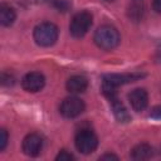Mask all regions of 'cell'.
I'll return each instance as SVG.
<instances>
[{
  "label": "cell",
  "mask_w": 161,
  "mask_h": 161,
  "mask_svg": "<svg viewBox=\"0 0 161 161\" xmlns=\"http://www.w3.org/2000/svg\"><path fill=\"white\" fill-rule=\"evenodd\" d=\"M94 43L103 50H112L119 44V34L111 25H102L94 33Z\"/></svg>",
  "instance_id": "cell-1"
},
{
  "label": "cell",
  "mask_w": 161,
  "mask_h": 161,
  "mask_svg": "<svg viewBox=\"0 0 161 161\" xmlns=\"http://www.w3.org/2000/svg\"><path fill=\"white\" fill-rule=\"evenodd\" d=\"M34 40L40 47H50L58 39V28L53 23H40L34 29Z\"/></svg>",
  "instance_id": "cell-2"
},
{
  "label": "cell",
  "mask_w": 161,
  "mask_h": 161,
  "mask_svg": "<svg viewBox=\"0 0 161 161\" xmlns=\"http://www.w3.org/2000/svg\"><path fill=\"white\" fill-rule=\"evenodd\" d=\"M92 26V15L88 11L77 13L69 24V33L73 38H83Z\"/></svg>",
  "instance_id": "cell-3"
},
{
  "label": "cell",
  "mask_w": 161,
  "mask_h": 161,
  "mask_svg": "<svg viewBox=\"0 0 161 161\" xmlns=\"http://www.w3.org/2000/svg\"><path fill=\"white\" fill-rule=\"evenodd\" d=\"M75 147L79 152L87 155L93 152L97 146H98V138L96 136V133L88 128L80 130L78 131V133L75 135V140H74Z\"/></svg>",
  "instance_id": "cell-4"
},
{
  "label": "cell",
  "mask_w": 161,
  "mask_h": 161,
  "mask_svg": "<svg viewBox=\"0 0 161 161\" xmlns=\"http://www.w3.org/2000/svg\"><path fill=\"white\" fill-rule=\"evenodd\" d=\"M84 111V102L78 97L65 98L59 107V112L65 118H75Z\"/></svg>",
  "instance_id": "cell-5"
},
{
  "label": "cell",
  "mask_w": 161,
  "mask_h": 161,
  "mask_svg": "<svg viewBox=\"0 0 161 161\" xmlns=\"http://www.w3.org/2000/svg\"><path fill=\"white\" fill-rule=\"evenodd\" d=\"M23 152L26 156L35 157L40 153L43 148V138L38 133H29L23 140Z\"/></svg>",
  "instance_id": "cell-6"
},
{
  "label": "cell",
  "mask_w": 161,
  "mask_h": 161,
  "mask_svg": "<svg viewBox=\"0 0 161 161\" xmlns=\"http://www.w3.org/2000/svg\"><path fill=\"white\" fill-rule=\"evenodd\" d=\"M45 84V78L39 72H30L21 79V86L26 92H39Z\"/></svg>",
  "instance_id": "cell-7"
},
{
  "label": "cell",
  "mask_w": 161,
  "mask_h": 161,
  "mask_svg": "<svg viewBox=\"0 0 161 161\" xmlns=\"http://www.w3.org/2000/svg\"><path fill=\"white\" fill-rule=\"evenodd\" d=\"M145 74L142 73H122V74H107L103 77V83H107L112 87H119L126 83H131L138 80Z\"/></svg>",
  "instance_id": "cell-8"
},
{
  "label": "cell",
  "mask_w": 161,
  "mask_h": 161,
  "mask_svg": "<svg viewBox=\"0 0 161 161\" xmlns=\"http://www.w3.org/2000/svg\"><path fill=\"white\" fill-rule=\"evenodd\" d=\"M128 101L131 107L136 111H143L147 104H148V94L143 88H136L133 91H131V93L128 94Z\"/></svg>",
  "instance_id": "cell-9"
},
{
  "label": "cell",
  "mask_w": 161,
  "mask_h": 161,
  "mask_svg": "<svg viewBox=\"0 0 161 161\" xmlns=\"http://www.w3.org/2000/svg\"><path fill=\"white\" fill-rule=\"evenodd\" d=\"M88 80L83 75H73L67 80V89L70 93H82L87 89Z\"/></svg>",
  "instance_id": "cell-10"
},
{
  "label": "cell",
  "mask_w": 161,
  "mask_h": 161,
  "mask_svg": "<svg viewBox=\"0 0 161 161\" xmlns=\"http://www.w3.org/2000/svg\"><path fill=\"white\" fill-rule=\"evenodd\" d=\"M111 101V106H112V111L113 114L116 117V119L118 122H128L131 119V116L128 114L127 109L125 108V106L117 99V97H113L109 99Z\"/></svg>",
  "instance_id": "cell-11"
},
{
  "label": "cell",
  "mask_w": 161,
  "mask_h": 161,
  "mask_svg": "<svg viewBox=\"0 0 161 161\" xmlns=\"http://www.w3.org/2000/svg\"><path fill=\"white\" fill-rule=\"evenodd\" d=\"M152 156V147L147 143H140L135 146L131 151V157L133 160H147Z\"/></svg>",
  "instance_id": "cell-12"
},
{
  "label": "cell",
  "mask_w": 161,
  "mask_h": 161,
  "mask_svg": "<svg viewBox=\"0 0 161 161\" xmlns=\"http://www.w3.org/2000/svg\"><path fill=\"white\" fill-rule=\"evenodd\" d=\"M15 20V10L6 5V4H3L0 6V23L1 25L4 26H10Z\"/></svg>",
  "instance_id": "cell-13"
},
{
  "label": "cell",
  "mask_w": 161,
  "mask_h": 161,
  "mask_svg": "<svg viewBox=\"0 0 161 161\" xmlns=\"http://www.w3.org/2000/svg\"><path fill=\"white\" fill-rule=\"evenodd\" d=\"M8 143V132L3 128L0 130V151H4Z\"/></svg>",
  "instance_id": "cell-14"
},
{
  "label": "cell",
  "mask_w": 161,
  "mask_h": 161,
  "mask_svg": "<svg viewBox=\"0 0 161 161\" xmlns=\"http://www.w3.org/2000/svg\"><path fill=\"white\" fill-rule=\"evenodd\" d=\"M57 160H58V161H70V160H73V156H72L68 151L63 150V151H60V152L58 153Z\"/></svg>",
  "instance_id": "cell-15"
},
{
  "label": "cell",
  "mask_w": 161,
  "mask_h": 161,
  "mask_svg": "<svg viewBox=\"0 0 161 161\" xmlns=\"http://www.w3.org/2000/svg\"><path fill=\"white\" fill-rule=\"evenodd\" d=\"M150 116H151L152 118L161 119V104H160V106L153 107V108H152V111H151V113H150Z\"/></svg>",
  "instance_id": "cell-16"
},
{
  "label": "cell",
  "mask_w": 161,
  "mask_h": 161,
  "mask_svg": "<svg viewBox=\"0 0 161 161\" xmlns=\"http://www.w3.org/2000/svg\"><path fill=\"white\" fill-rule=\"evenodd\" d=\"M152 6H153V10H155L156 13L161 14V0H153Z\"/></svg>",
  "instance_id": "cell-17"
},
{
  "label": "cell",
  "mask_w": 161,
  "mask_h": 161,
  "mask_svg": "<svg viewBox=\"0 0 161 161\" xmlns=\"http://www.w3.org/2000/svg\"><path fill=\"white\" fill-rule=\"evenodd\" d=\"M101 160H117V156H114L112 153H107V155H103L101 157Z\"/></svg>",
  "instance_id": "cell-18"
},
{
  "label": "cell",
  "mask_w": 161,
  "mask_h": 161,
  "mask_svg": "<svg viewBox=\"0 0 161 161\" xmlns=\"http://www.w3.org/2000/svg\"><path fill=\"white\" fill-rule=\"evenodd\" d=\"M157 52H158V54H160V57H161V45H160V49H158Z\"/></svg>",
  "instance_id": "cell-19"
},
{
  "label": "cell",
  "mask_w": 161,
  "mask_h": 161,
  "mask_svg": "<svg viewBox=\"0 0 161 161\" xmlns=\"http://www.w3.org/2000/svg\"><path fill=\"white\" fill-rule=\"evenodd\" d=\"M104 1H113V0H104Z\"/></svg>",
  "instance_id": "cell-20"
}]
</instances>
